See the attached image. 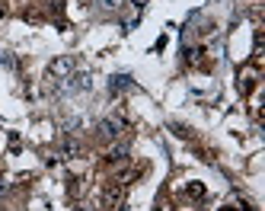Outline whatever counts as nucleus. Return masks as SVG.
I'll return each instance as SVG.
<instances>
[{"instance_id": "12", "label": "nucleus", "mask_w": 265, "mask_h": 211, "mask_svg": "<svg viewBox=\"0 0 265 211\" xmlns=\"http://www.w3.org/2000/svg\"><path fill=\"white\" fill-rule=\"evenodd\" d=\"M7 189H10V186L4 183V179H0V198H4V195H7Z\"/></svg>"}, {"instance_id": "1", "label": "nucleus", "mask_w": 265, "mask_h": 211, "mask_svg": "<svg viewBox=\"0 0 265 211\" xmlns=\"http://www.w3.org/2000/svg\"><path fill=\"white\" fill-rule=\"evenodd\" d=\"M103 205L112 208V211H125V186H109L103 192Z\"/></svg>"}, {"instance_id": "9", "label": "nucleus", "mask_w": 265, "mask_h": 211, "mask_svg": "<svg viewBox=\"0 0 265 211\" xmlns=\"http://www.w3.org/2000/svg\"><path fill=\"white\" fill-rule=\"evenodd\" d=\"M186 192H189L192 198H205V186H201V183H189Z\"/></svg>"}, {"instance_id": "10", "label": "nucleus", "mask_w": 265, "mask_h": 211, "mask_svg": "<svg viewBox=\"0 0 265 211\" xmlns=\"http://www.w3.org/2000/svg\"><path fill=\"white\" fill-rule=\"evenodd\" d=\"M0 64H7L10 70H16V67H19V64H16V58H13V55H7V52H0Z\"/></svg>"}, {"instance_id": "7", "label": "nucleus", "mask_w": 265, "mask_h": 211, "mask_svg": "<svg viewBox=\"0 0 265 211\" xmlns=\"http://www.w3.org/2000/svg\"><path fill=\"white\" fill-rule=\"evenodd\" d=\"M128 150H131L128 144H115V147H112L109 154H106V160H109V163H121V160L128 157Z\"/></svg>"}, {"instance_id": "6", "label": "nucleus", "mask_w": 265, "mask_h": 211, "mask_svg": "<svg viewBox=\"0 0 265 211\" xmlns=\"http://www.w3.org/2000/svg\"><path fill=\"white\" fill-rule=\"evenodd\" d=\"M77 154H80V144H77L74 138H64V141H61V157H64V160H74Z\"/></svg>"}, {"instance_id": "13", "label": "nucleus", "mask_w": 265, "mask_h": 211, "mask_svg": "<svg viewBox=\"0 0 265 211\" xmlns=\"http://www.w3.org/2000/svg\"><path fill=\"white\" fill-rule=\"evenodd\" d=\"M70 211H86V208H83V205H74V208H70Z\"/></svg>"}, {"instance_id": "8", "label": "nucleus", "mask_w": 265, "mask_h": 211, "mask_svg": "<svg viewBox=\"0 0 265 211\" xmlns=\"http://www.w3.org/2000/svg\"><path fill=\"white\" fill-rule=\"evenodd\" d=\"M252 83H256V77H252V70H246V74H243V77H240V93H243V96H246V93H249V90H252Z\"/></svg>"}, {"instance_id": "2", "label": "nucleus", "mask_w": 265, "mask_h": 211, "mask_svg": "<svg viewBox=\"0 0 265 211\" xmlns=\"http://www.w3.org/2000/svg\"><path fill=\"white\" fill-rule=\"evenodd\" d=\"M70 74H74V58H55L48 64V77L52 80H67Z\"/></svg>"}, {"instance_id": "14", "label": "nucleus", "mask_w": 265, "mask_h": 211, "mask_svg": "<svg viewBox=\"0 0 265 211\" xmlns=\"http://www.w3.org/2000/svg\"><path fill=\"white\" fill-rule=\"evenodd\" d=\"M131 4H135V7H144V0H131Z\"/></svg>"}, {"instance_id": "11", "label": "nucleus", "mask_w": 265, "mask_h": 211, "mask_svg": "<svg viewBox=\"0 0 265 211\" xmlns=\"http://www.w3.org/2000/svg\"><path fill=\"white\" fill-rule=\"evenodd\" d=\"M103 4H106V7H109V10H118V7H121V4H125V0H103Z\"/></svg>"}, {"instance_id": "4", "label": "nucleus", "mask_w": 265, "mask_h": 211, "mask_svg": "<svg viewBox=\"0 0 265 211\" xmlns=\"http://www.w3.org/2000/svg\"><path fill=\"white\" fill-rule=\"evenodd\" d=\"M67 80H70L67 90H74V93H86V90L93 87V77H90V74H70Z\"/></svg>"}, {"instance_id": "15", "label": "nucleus", "mask_w": 265, "mask_h": 211, "mask_svg": "<svg viewBox=\"0 0 265 211\" xmlns=\"http://www.w3.org/2000/svg\"><path fill=\"white\" fill-rule=\"evenodd\" d=\"M4 13H7V7H4V4H0V16H4Z\"/></svg>"}, {"instance_id": "16", "label": "nucleus", "mask_w": 265, "mask_h": 211, "mask_svg": "<svg viewBox=\"0 0 265 211\" xmlns=\"http://www.w3.org/2000/svg\"><path fill=\"white\" fill-rule=\"evenodd\" d=\"M220 211H237V208H220Z\"/></svg>"}, {"instance_id": "3", "label": "nucleus", "mask_w": 265, "mask_h": 211, "mask_svg": "<svg viewBox=\"0 0 265 211\" xmlns=\"http://www.w3.org/2000/svg\"><path fill=\"white\" fill-rule=\"evenodd\" d=\"M121 132H125V118H103L99 122V138H106V141H115Z\"/></svg>"}, {"instance_id": "5", "label": "nucleus", "mask_w": 265, "mask_h": 211, "mask_svg": "<svg viewBox=\"0 0 265 211\" xmlns=\"http://www.w3.org/2000/svg\"><path fill=\"white\" fill-rule=\"evenodd\" d=\"M135 87V80H131L128 74H115L109 80V93H125V90H131Z\"/></svg>"}]
</instances>
